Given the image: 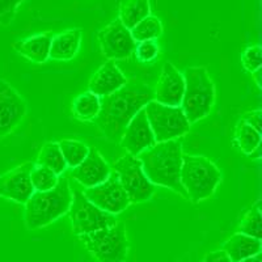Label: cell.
Masks as SVG:
<instances>
[{
    "label": "cell",
    "mask_w": 262,
    "mask_h": 262,
    "mask_svg": "<svg viewBox=\"0 0 262 262\" xmlns=\"http://www.w3.org/2000/svg\"><path fill=\"white\" fill-rule=\"evenodd\" d=\"M152 100L154 90L148 84L127 81L121 90L101 97V109L95 121L107 139L119 143L131 119Z\"/></svg>",
    "instance_id": "cell-1"
},
{
    "label": "cell",
    "mask_w": 262,
    "mask_h": 262,
    "mask_svg": "<svg viewBox=\"0 0 262 262\" xmlns=\"http://www.w3.org/2000/svg\"><path fill=\"white\" fill-rule=\"evenodd\" d=\"M182 142L180 139L168 140L154 144L138 155L143 170L155 186L172 189L174 193L188 200V194L180 182L182 165Z\"/></svg>",
    "instance_id": "cell-2"
},
{
    "label": "cell",
    "mask_w": 262,
    "mask_h": 262,
    "mask_svg": "<svg viewBox=\"0 0 262 262\" xmlns=\"http://www.w3.org/2000/svg\"><path fill=\"white\" fill-rule=\"evenodd\" d=\"M72 202L70 181L59 177L57 186L48 191H34L25 203L24 223L27 229L45 228L69 212Z\"/></svg>",
    "instance_id": "cell-3"
},
{
    "label": "cell",
    "mask_w": 262,
    "mask_h": 262,
    "mask_svg": "<svg viewBox=\"0 0 262 262\" xmlns=\"http://www.w3.org/2000/svg\"><path fill=\"white\" fill-rule=\"evenodd\" d=\"M185 92L181 109L190 125L202 121L211 113L216 100V90L205 66H194L185 70Z\"/></svg>",
    "instance_id": "cell-4"
},
{
    "label": "cell",
    "mask_w": 262,
    "mask_h": 262,
    "mask_svg": "<svg viewBox=\"0 0 262 262\" xmlns=\"http://www.w3.org/2000/svg\"><path fill=\"white\" fill-rule=\"evenodd\" d=\"M221 181V169L210 159L198 155H182L180 182L191 203L209 200Z\"/></svg>",
    "instance_id": "cell-5"
},
{
    "label": "cell",
    "mask_w": 262,
    "mask_h": 262,
    "mask_svg": "<svg viewBox=\"0 0 262 262\" xmlns=\"http://www.w3.org/2000/svg\"><path fill=\"white\" fill-rule=\"evenodd\" d=\"M91 256L97 262H125L130 243L125 223L117 222L107 228L79 236Z\"/></svg>",
    "instance_id": "cell-6"
},
{
    "label": "cell",
    "mask_w": 262,
    "mask_h": 262,
    "mask_svg": "<svg viewBox=\"0 0 262 262\" xmlns=\"http://www.w3.org/2000/svg\"><path fill=\"white\" fill-rule=\"evenodd\" d=\"M144 111L156 143L180 139L190 131L191 125L181 106H167L152 100Z\"/></svg>",
    "instance_id": "cell-7"
},
{
    "label": "cell",
    "mask_w": 262,
    "mask_h": 262,
    "mask_svg": "<svg viewBox=\"0 0 262 262\" xmlns=\"http://www.w3.org/2000/svg\"><path fill=\"white\" fill-rule=\"evenodd\" d=\"M112 170L117 173L131 205L147 202L155 194L156 186L146 176L138 156L130 154L121 156L114 160Z\"/></svg>",
    "instance_id": "cell-8"
},
{
    "label": "cell",
    "mask_w": 262,
    "mask_h": 262,
    "mask_svg": "<svg viewBox=\"0 0 262 262\" xmlns=\"http://www.w3.org/2000/svg\"><path fill=\"white\" fill-rule=\"evenodd\" d=\"M67 214L71 221L72 232L78 237L107 228L118 222L114 215L102 211L90 202L80 190L72 191V202Z\"/></svg>",
    "instance_id": "cell-9"
},
{
    "label": "cell",
    "mask_w": 262,
    "mask_h": 262,
    "mask_svg": "<svg viewBox=\"0 0 262 262\" xmlns=\"http://www.w3.org/2000/svg\"><path fill=\"white\" fill-rule=\"evenodd\" d=\"M84 195L98 209L112 215L122 214L131 205L125 189L119 182L117 173L112 170L111 176L102 184L84 190Z\"/></svg>",
    "instance_id": "cell-10"
},
{
    "label": "cell",
    "mask_w": 262,
    "mask_h": 262,
    "mask_svg": "<svg viewBox=\"0 0 262 262\" xmlns=\"http://www.w3.org/2000/svg\"><path fill=\"white\" fill-rule=\"evenodd\" d=\"M100 48H101L104 57L109 60L127 59L134 54L137 42L131 36L130 30L116 18L102 28L97 34Z\"/></svg>",
    "instance_id": "cell-11"
},
{
    "label": "cell",
    "mask_w": 262,
    "mask_h": 262,
    "mask_svg": "<svg viewBox=\"0 0 262 262\" xmlns=\"http://www.w3.org/2000/svg\"><path fill=\"white\" fill-rule=\"evenodd\" d=\"M24 97L6 80H0V138L16 130L27 116Z\"/></svg>",
    "instance_id": "cell-12"
},
{
    "label": "cell",
    "mask_w": 262,
    "mask_h": 262,
    "mask_svg": "<svg viewBox=\"0 0 262 262\" xmlns=\"http://www.w3.org/2000/svg\"><path fill=\"white\" fill-rule=\"evenodd\" d=\"M32 161L20 164L18 167L8 170L0 176V196L16 203L25 205L34 189L30 181V170L33 168Z\"/></svg>",
    "instance_id": "cell-13"
},
{
    "label": "cell",
    "mask_w": 262,
    "mask_h": 262,
    "mask_svg": "<svg viewBox=\"0 0 262 262\" xmlns=\"http://www.w3.org/2000/svg\"><path fill=\"white\" fill-rule=\"evenodd\" d=\"M184 92V75L173 66V63H164L154 90V101L167 106H181Z\"/></svg>",
    "instance_id": "cell-14"
},
{
    "label": "cell",
    "mask_w": 262,
    "mask_h": 262,
    "mask_svg": "<svg viewBox=\"0 0 262 262\" xmlns=\"http://www.w3.org/2000/svg\"><path fill=\"white\" fill-rule=\"evenodd\" d=\"M119 144L127 151V154L133 156H138L149 147L156 144L155 135L151 130L144 107L131 119L121 138Z\"/></svg>",
    "instance_id": "cell-15"
},
{
    "label": "cell",
    "mask_w": 262,
    "mask_h": 262,
    "mask_svg": "<svg viewBox=\"0 0 262 262\" xmlns=\"http://www.w3.org/2000/svg\"><path fill=\"white\" fill-rule=\"evenodd\" d=\"M112 168L100 154L97 148L90 147V154L79 164L78 167L72 168L71 177L78 181L85 189L93 188L106 181L111 176Z\"/></svg>",
    "instance_id": "cell-16"
},
{
    "label": "cell",
    "mask_w": 262,
    "mask_h": 262,
    "mask_svg": "<svg viewBox=\"0 0 262 262\" xmlns=\"http://www.w3.org/2000/svg\"><path fill=\"white\" fill-rule=\"evenodd\" d=\"M127 83L125 75L113 60H107L92 75L88 81V91L98 97H106L121 90Z\"/></svg>",
    "instance_id": "cell-17"
},
{
    "label": "cell",
    "mask_w": 262,
    "mask_h": 262,
    "mask_svg": "<svg viewBox=\"0 0 262 262\" xmlns=\"http://www.w3.org/2000/svg\"><path fill=\"white\" fill-rule=\"evenodd\" d=\"M83 30L79 28L58 33L51 39L49 58L54 60H71L78 55L81 45Z\"/></svg>",
    "instance_id": "cell-18"
},
{
    "label": "cell",
    "mask_w": 262,
    "mask_h": 262,
    "mask_svg": "<svg viewBox=\"0 0 262 262\" xmlns=\"http://www.w3.org/2000/svg\"><path fill=\"white\" fill-rule=\"evenodd\" d=\"M51 39H53L51 33H41V34L13 42L12 48L21 57L27 58L33 63L41 64L49 59Z\"/></svg>",
    "instance_id": "cell-19"
},
{
    "label": "cell",
    "mask_w": 262,
    "mask_h": 262,
    "mask_svg": "<svg viewBox=\"0 0 262 262\" xmlns=\"http://www.w3.org/2000/svg\"><path fill=\"white\" fill-rule=\"evenodd\" d=\"M262 243L259 238L236 232L222 245V250L232 262H242L261 253Z\"/></svg>",
    "instance_id": "cell-20"
},
{
    "label": "cell",
    "mask_w": 262,
    "mask_h": 262,
    "mask_svg": "<svg viewBox=\"0 0 262 262\" xmlns=\"http://www.w3.org/2000/svg\"><path fill=\"white\" fill-rule=\"evenodd\" d=\"M233 144L243 154L250 156L261 149V133L242 119H238L233 131Z\"/></svg>",
    "instance_id": "cell-21"
},
{
    "label": "cell",
    "mask_w": 262,
    "mask_h": 262,
    "mask_svg": "<svg viewBox=\"0 0 262 262\" xmlns=\"http://www.w3.org/2000/svg\"><path fill=\"white\" fill-rule=\"evenodd\" d=\"M151 15L149 0H122L119 4V21L131 30L138 23Z\"/></svg>",
    "instance_id": "cell-22"
},
{
    "label": "cell",
    "mask_w": 262,
    "mask_h": 262,
    "mask_svg": "<svg viewBox=\"0 0 262 262\" xmlns=\"http://www.w3.org/2000/svg\"><path fill=\"white\" fill-rule=\"evenodd\" d=\"M100 109H101V98L90 91L80 93L71 105L72 114L79 121H84V122L95 121L100 113Z\"/></svg>",
    "instance_id": "cell-23"
},
{
    "label": "cell",
    "mask_w": 262,
    "mask_h": 262,
    "mask_svg": "<svg viewBox=\"0 0 262 262\" xmlns=\"http://www.w3.org/2000/svg\"><path fill=\"white\" fill-rule=\"evenodd\" d=\"M36 164L49 168L57 176L63 174L67 169V164L63 159L58 142H48V143L43 144L42 148L39 149L38 155H37Z\"/></svg>",
    "instance_id": "cell-24"
},
{
    "label": "cell",
    "mask_w": 262,
    "mask_h": 262,
    "mask_svg": "<svg viewBox=\"0 0 262 262\" xmlns=\"http://www.w3.org/2000/svg\"><path fill=\"white\" fill-rule=\"evenodd\" d=\"M59 148L62 151L63 159H64L67 167H78L79 164L84 160L90 154V147L84 142L76 139H62L58 142Z\"/></svg>",
    "instance_id": "cell-25"
},
{
    "label": "cell",
    "mask_w": 262,
    "mask_h": 262,
    "mask_svg": "<svg viewBox=\"0 0 262 262\" xmlns=\"http://www.w3.org/2000/svg\"><path fill=\"white\" fill-rule=\"evenodd\" d=\"M237 232L252 236L254 238H262V216H261V202H256L244 215L242 221L238 222Z\"/></svg>",
    "instance_id": "cell-26"
},
{
    "label": "cell",
    "mask_w": 262,
    "mask_h": 262,
    "mask_svg": "<svg viewBox=\"0 0 262 262\" xmlns=\"http://www.w3.org/2000/svg\"><path fill=\"white\" fill-rule=\"evenodd\" d=\"M131 36L135 42L149 41V39H158L163 34V24L160 18L156 16H147L146 18L138 23L133 29L130 30Z\"/></svg>",
    "instance_id": "cell-27"
},
{
    "label": "cell",
    "mask_w": 262,
    "mask_h": 262,
    "mask_svg": "<svg viewBox=\"0 0 262 262\" xmlns=\"http://www.w3.org/2000/svg\"><path fill=\"white\" fill-rule=\"evenodd\" d=\"M59 176H57L49 168L42 167L39 164H33L30 170V181L34 191H48L57 186Z\"/></svg>",
    "instance_id": "cell-28"
},
{
    "label": "cell",
    "mask_w": 262,
    "mask_h": 262,
    "mask_svg": "<svg viewBox=\"0 0 262 262\" xmlns=\"http://www.w3.org/2000/svg\"><path fill=\"white\" fill-rule=\"evenodd\" d=\"M160 51V46H159L156 39H149V41L138 42V45L135 46L134 54L137 59L140 63H149L159 55Z\"/></svg>",
    "instance_id": "cell-29"
},
{
    "label": "cell",
    "mask_w": 262,
    "mask_h": 262,
    "mask_svg": "<svg viewBox=\"0 0 262 262\" xmlns=\"http://www.w3.org/2000/svg\"><path fill=\"white\" fill-rule=\"evenodd\" d=\"M261 46L253 45L245 49L242 54V64L245 71L253 74L254 71L261 69Z\"/></svg>",
    "instance_id": "cell-30"
},
{
    "label": "cell",
    "mask_w": 262,
    "mask_h": 262,
    "mask_svg": "<svg viewBox=\"0 0 262 262\" xmlns=\"http://www.w3.org/2000/svg\"><path fill=\"white\" fill-rule=\"evenodd\" d=\"M24 0H0V25L7 27L15 20L17 8Z\"/></svg>",
    "instance_id": "cell-31"
},
{
    "label": "cell",
    "mask_w": 262,
    "mask_h": 262,
    "mask_svg": "<svg viewBox=\"0 0 262 262\" xmlns=\"http://www.w3.org/2000/svg\"><path fill=\"white\" fill-rule=\"evenodd\" d=\"M242 121H244L245 123L250 125L253 128H256L257 131L261 133L262 131V125H261V121H262V112L261 109H256V111H250L247 112V113L243 114L240 117Z\"/></svg>",
    "instance_id": "cell-32"
},
{
    "label": "cell",
    "mask_w": 262,
    "mask_h": 262,
    "mask_svg": "<svg viewBox=\"0 0 262 262\" xmlns=\"http://www.w3.org/2000/svg\"><path fill=\"white\" fill-rule=\"evenodd\" d=\"M202 262H232L231 259L228 258L226 253H224L223 250H214L211 253H207L205 256V258L202 259Z\"/></svg>",
    "instance_id": "cell-33"
},
{
    "label": "cell",
    "mask_w": 262,
    "mask_h": 262,
    "mask_svg": "<svg viewBox=\"0 0 262 262\" xmlns=\"http://www.w3.org/2000/svg\"><path fill=\"white\" fill-rule=\"evenodd\" d=\"M252 79L254 80V83H256V85L258 86L259 90H261V69L257 70V71H254L253 74H252Z\"/></svg>",
    "instance_id": "cell-34"
},
{
    "label": "cell",
    "mask_w": 262,
    "mask_h": 262,
    "mask_svg": "<svg viewBox=\"0 0 262 262\" xmlns=\"http://www.w3.org/2000/svg\"><path fill=\"white\" fill-rule=\"evenodd\" d=\"M242 262H262L261 253L257 254V256H254V257H250V258H248V259H244V261H242Z\"/></svg>",
    "instance_id": "cell-35"
}]
</instances>
